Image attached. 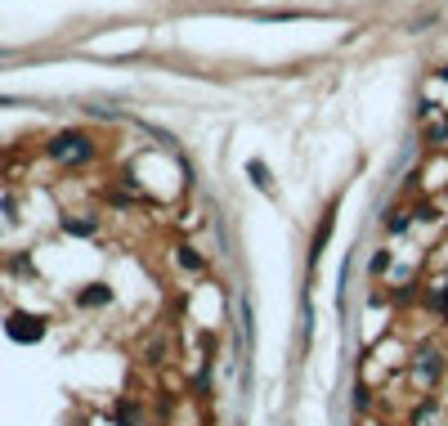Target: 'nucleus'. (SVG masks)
<instances>
[{
  "instance_id": "nucleus-1",
  "label": "nucleus",
  "mask_w": 448,
  "mask_h": 426,
  "mask_svg": "<svg viewBox=\"0 0 448 426\" xmlns=\"http://www.w3.org/2000/svg\"><path fill=\"white\" fill-rule=\"evenodd\" d=\"M45 157H54V162H63V166H81V162L94 157V139L86 130H58V135L45 144Z\"/></svg>"
},
{
  "instance_id": "nucleus-2",
  "label": "nucleus",
  "mask_w": 448,
  "mask_h": 426,
  "mask_svg": "<svg viewBox=\"0 0 448 426\" xmlns=\"http://www.w3.org/2000/svg\"><path fill=\"white\" fill-rule=\"evenodd\" d=\"M5 332H9V341H18V346H36V341L45 337V319L41 314H27V310H14L5 319Z\"/></svg>"
},
{
  "instance_id": "nucleus-3",
  "label": "nucleus",
  "mask_w": 448,
  "mask_h": 426,
  "mask_svg": "<svg viewBox=\"0 0 448 426\" xmlns=\"http://www.w3.org/2000/svg\"><path fill=\"white\" fill-rule=\"evenodd\" d=\"M108 301H113V287H108V283H90L86 292H77L81 310H99V306H108Z\"/></svg>"
},
{
  "instance_id": "nucleus-4",
  "label": "nucleus",
  "mask_w": 448,
  "mask_h": 426,
  "mask_svg": "<svg viewBox=\"0 0 448 426\" xmlns=\"http://www.w3.org/2000/svg\"><path fill=\"white\" fill-rule=\"evenodd\" d=\"M440 372H444V355H435V350H421V355H417V377H421V382H440Z\"/></svg>"
},
{
  "instance_id": "nucleus-5",
  "label": "nucleus",
  "mask_w": 448,
  "mask_h": 426,
  "mask_svg": "<svg viewBox=\"0 0 448 426\" xmlns=\"http://www.w3.org/2000/svg\"><path fill=\"white\" fill-rule=\"evenodd\" d=\"M247 180H251L256 189H264V193L274 189V175H269V166H264L260 157H251V162H247Z\"/></svg>"
},
{
  "instance_id": "nucleus-6",
  "label": "nucleus",
  "mask_w": 448,
  "mask_h": 426,
  "mask_svg": "<svg viewBox=\"0 0 448 426\" xmlns=\"http://www.w3.org/2000/svg\"><path fill=\"white\" fill-rule=\"evenodd\" d=\"M426 144H435V149L448 144V117H440V121H430V126H426Z\"/></svg>"
},
{
  "instance_id": "nucleus-7",
  "label": "nucleus",
  "mask_w": 448,
  "mask_h": 426,
  "mask_svg": "<svg viewBox=\"0 0 448 426\" xmlns=\"http://www.w3.org/2000/svg\"><path fill=\"white\" fill-rule=\"evenodd\" d=\"M63 229H68V234H77V238H90L99 225H94V220H72V215H68V220H63Z\"/></svg>"
},
{
  "instance_id": "nucleus-8",
  "label": "nucleus",
  "mask_w": 448,
  "mask_h": 426,
  "mask_svg": "<svg viewBox=\"0 0 448 426\" xmlns=\"http://www.w3.org/2000/svg\"><path fill=\"white\" fill-rule=\"evenodd\" d=\"M179 265H184V270H202V256L193 251V247H179V256H175Z\"/></svg>"
},
{
  "instance_id": "nucleus-9",
  "label": "nucleus",
  "mask_w": 448,
  "mask_h": 426,
  "mask_svg": "<svg viewBox=\"0 0 448 426\" xmlns=\"http://www.w3.org/2000/svg\"><path fill=\"white\" fill-rule=\"evenodd\" d=\"M408 225H413V220H408V211H395L390 220H385V229H390V234H404Z\"/></svg>"
},
{
  "instance_id": "nucleus-10",
  "label": "nucleus",
  "mask_w": 448,
  "mask_h": 426,
  "mask_svg": "<svg viewBox=\"0 0 448 426\" xmlns=\"http://www.w3.org/2000/svg\"><path fill=\"white\" fill-rule=\"evenodd\" d=\"M417 220L435 225V220H440V206H435V202H421V206H417Z\"/></svg>"
},
{
  "instance_id": "nucleus-11",
  "label": "nucleus",
  "mask_w": 448,
  "mask_h": 426,
  "mask_svg": "<svg viewBox=\"0 0 448 426\" xmlns=\"http://www.w3.org/2000/svg\"><path fill=\"white\" fill-rule=\"evenodd\" d=\"M368 270H372V274H385V270H390V251H377V256H372V265H368Z\"/></svg>"
},
{
  "instance_id": "nucleus-12",
  "label": "nucleus",
  "mask_w": 448,
  "mask_h": 426,
  "mask_svg": "<svg viewBox=\"0 0 448 426\" xmlns=\"http://www.w3.org/2000/svg\"><path fill=\"white\" fill-rule=\"evenodd\" d=\"M435 77H440V81H448V63H444V68H435Z\"/></svg>"
}]
</instances>
